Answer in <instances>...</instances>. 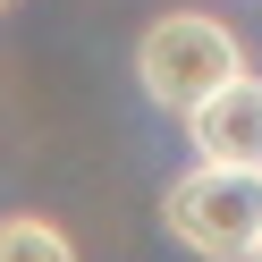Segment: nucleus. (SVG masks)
Instances as JSON below:
<instances>
[{
	"label": "nucleus",
	"mask_w": 262,
	"mask_h": 262,
	"mask_svg": "<svg viewBox=\"0 0 262 262\" xmlns=\"http://www.w3.org/2000/svg\"><path fill=\"white\" fill-rule=\"evenodd\" d=\"M186 144L211 169H262V76L245 68L237 85H220L211 102H194L186 110Z\"/></svg>",
	"instance_id": "nucleus-3"
},
{
	"label": "nucleus",
	"mask_w": 262,
	"mask_h": 262,
	"mask_svg": "<svg viewBox=\"0 0 262 262\" xmlns=\"http://www.w3.org/2000/svg\"><path fill=\"white\" fill-rule=\"evenodd\" d=\"M245 76V42L228 34L220 17H203V9H169V17H152L136 34V85L152 110H169V119H186L194 102H211L220 85H237Z\"/></svg>",
	"instance_id": "nucleus-1"
},
{
	"label": "nucleus",
	"mask_w": 262,
	"mask_h": 262,
	"mask_svg": "<svg viewBox=\"0 0 262 262\" xmlns=\"http://www.w3.org/2000/svg\"><path fill=\"white\" fill-rule=\"evenodd\" d=\"M254 262H262V254H254Z\"/></svg>",
	"instance_id": "nucleus-6"
},
{
	"label": "nucleus",
	"mask_w": 262,
	"mask_h": 262,
	"mask_svg": "<svg viewBox=\"0 0 262 262\" xmlns=\"http://www.w3.org/2000/svg\"><path fill=\"white\" fill-rule=\"evenodd\" d=\"M161 228L194 262H254L262 254V169H178L161 186Z\"/></svg>",
	"instance_id": "nucleus-2"
},
{
	"label": "nucleus",
	"mask_w": 262,
	"mask_h": 262,
	"mask_svg": "<svg viewBox=\"0 0 262 262\" xmlns=\"http://www.w3.org/2000/svg\"><path fill=\"white\" fill-rule=\"evenodd\" d=\"M0 9H9V0H0Z\"/></svg>",
	"instance_id": "nucleus-5"
},
{
	"label": "nucleus",
	"mask_w": 262,
	"mask_h": 262,
	"mask_svg": "<svg viewBox=\"0 0 262 262\" xmlns=\"http://www.w3.org/2000/svg\"><path fill=\"white\" fill-rule=\"evenodd\" d=\"M0 262H76V237L42 211H9L0 220Z\"/></svg>",
	"instance_id": "nucleus-4"
}]
</instances>
